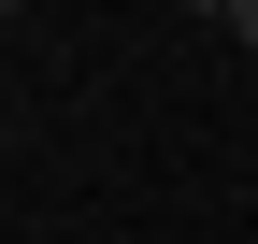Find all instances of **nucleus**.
Wrapping results in <instances>:
<instances>
[{
	"label": "nucleus",
	"mask_w": 258,
	"mask_h": 244,
	"mask_svg": "<svg viewBox=\"0 0 258 244\" xmlns=\"http://www.w3.org/2000/svg\"><path fill=\"white\" fill-rule=\"evenodd\" d=\"M230 43H244V57H258V0H230Z\"/></svg>",
	"instance_id": "f257e3e1"
},
{
	"label": "nucleus",
	"mask_w": 258,
	"mask_h": 244,
	"mask_svg": "<svg viewBox=\"0 0 258 244\" xmlns=\"http://www.w3.org/2000/svg\"><path fill=\"white\" fill-rule=\"evenodd\" d=\"M0 15H29V0H0Z\"/></svg>",
	"instance_id": "7ed1b4c3"
},
{
	"label": "nucleus",
	"mask_w": 258,
	"mask_h": 244,
	"mask_svg": "<svg viewBox=\"0 0 258 244\" xmlns=\"http://www.w3.org/2000/svg\"><path fill=\"white\" fill-rule=\"evenodd\" d=\"M186 15H230V0H186Z\"/></svg>",
	"instance_id": "f03ea898"
}]
</instances>
